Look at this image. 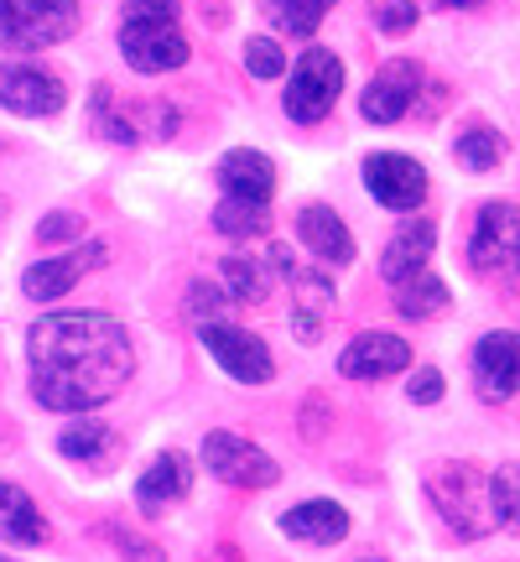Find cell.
Listing matches in <instances>:
<instances>
[{"instance_id":"obj_30","label":"cell","mask_w":520,"mask_h":562,"mask_svg":"<svg viewBox=\"0 0 520 562\" xmlns=\"http://www.w3.org/2000/svg\"><path fill=\"white\" fill-rule=\"evenodd\" d=\"M37 240L53 245V240H83V220L79 214H47V220L37 224Z\"/></svg>"},{"instance_id":"obj_14","label":"cell","mask_w":520,"mask_h":562,"mask_svg":"<svg viewBox=\"0 0 520 562\" xmlns=\"http://www.w3.org/2000/svg\"><path fill=\"white\" fill-rule=\"evenodd\" d=\"M474 385H479L484 402H510L516 396V334H484L474 349Z\"/></svg>"},{"instance_id":"obj_31","label":"cell","mask_w":520,"mask_h":562,"mask_svg":"<svg viewBox=\"0 0 520 562\" xmlns=\"http://www.w3.org/2000/svg\"><path fill=\"white\" fill-rule=\"evenodd\" d=\"M489 484H495V510H500V521L510 526L516 521V463H505L500 474H489Z\"/></svg>"},{"instance_id":"obj_11","label":"cell","mask_w":520,"mask_h":562,"mask_svg":"<svg viewBox=\"0 0 520 562\" xmlns=\"http://www.w3.org/2000/svg\"><path fill=\"white\" fill-rule=\"evenodd\" d=\"M468 261L474 271H500L516 266V203H484L479 224H474V240H468Z\"/></svg>"},{"instance_id":"obj_28","label":"cell","mask_w":520,"mask_h":562,"mask_svg":"<svg viewBox=\"0 0 520 562\" xmlns=\"http://www.w3.org/2000/svg\"><path fill=\"white\" fill-rule=\"evenodd\" d=\"M375 26L385 37H400L417 26V0H375Z\"/></svg>"},{"instance_id":"obj_1","label":"cell","mask_w":520,"mask_h":562,"mask_svg":"<svg viewBox=\"0 0 520 562\" xmlns=\"http://www.w3.org/2000/svg\"><path fill=\"white\" fill-rule=\"evenodd\" d=\"M32 396L47 412H94L136 375V349L104 313H47L32 323Z\"/></svg>"},{"instance_id":"obj_29","label":"cell","mask_w":520,"mask_h":562,"mask_svg":"<svg viewBox=\"0 0 520 562\" xmlns=\"http://www.w3.org/2000/svg\"><path fill=\"white\" fill-rule=\"evenodd\" d=\"M94 115H100V131L110 140H136V125L125 121V115H115V94H110V89H94Z\"/></svg>"},{"instance_id":"obj_26","label":"cell","mask_w":520,"mask_h":562,"mask_svg":"<svg viewBox=\"0 0 520 562\" xmlns=\"http://www.w3.org/2000/svg\"><path fill=\"white\" fill-rule=\"evenodd\" d=\"M453 151H459V161L468 167V172H489V167H500V157H505V136L479 125V131H468Z\"/></svg>"},{"instance_id":"obj_12","label":"cell","mask_w":520,"mask_h":562,"mask_svg":"<svg viewBox=\"0 0 520 562\" xmlns=\"http://www.w3.org/2000/svg\"><path fill=\"white\" fill-rule=\"evenodd\" d=\"M406 364H411V344L396 334H360L339 355V370L349 381H385V375H400Z\"/></svg>"},{"instance_id":"obj_32","label":"cell","mask_w":520,"mask_h":562,"mask_svg":"<svg viewBox=\"0 0 520 562\" xmlns=\"http://www.w3.org/2000/svg\"><path fill=\"white\" fill-rule=\"evenodd\" d=\"M188 302H193L188 313H193L199 323H208V318H219V313H224V292H219V286H203V281L188 292Z\"/></svg>"},{"instance_id":"obj_18","label":"cell","mask_w":520,"mask_h":562,"mask_svg":"<svg viewBox=\"0 0 520 562\" xmlns=\"http://www.w3.org/2000/svg\"><path fill=\"white\" fill-rule=\"evenodd\" d=\"M193 490V459L188 453H157V459L146 463V474H140V484H136V501L146 505V510H161V505H172V501H182Z\"/></svg>"},{"instance_id":"obj_5","label":"cell","mask_w":520,"mask_h":562,"mask_svg":"<svg viewBox=\"0 0 520 562\" xmlns=\"http://www.w3.org/2000/svg\"><path fill=\"white\" fill-rule=\"evenodd\" d=\"M343 89V63L328 53V47H313L302 53L297 68H292V83H286V115L297 125H318L334 115V100Z\"/></svg>"},{"instance_id":"obj_33","label":"cell","mask_w":520,"mask_h":562,"mask_svg":"<svg viewBox=\"0 0 520 562\" xmlns=\"http://www.w3.org/2000/svg\"><path fill=\"white\" fill-rule=\"evenodd\" d=\"M406 396H411L417 406L442 402V375H438V370H417V375L406 381Z\"/></svg>"},{"instance_id":"obj_27","label":"cell","mask_w":520,"mask_h":562,"mask_svg":"<svg viewBox=\"0 0 520 562\" xmlns=\"http://www.w3.org/2000/svg\"><path fill=\"white\" fill-rule=\"evenodd\" d=\"M245 68H250L256 79H281V74H286V53H281V42L250 37L245 42Z\"/></svg>"},{"instance_id":"obj_23","label":"cell","mask_w":520,"mask_h":562,"mask_svg":"<svg viewBox=\"0 0 520 562\" xmlns=\"http://www.w3.org/2000/svg\"><path fill=\"white\" fill-rule=\"evenodd\" d=\"M334 5L339 0H265V16L276 21L281 32H292V37H313Z\"/></svg>"},{"instance_id":"obj_17","label":"cell","mask_w":520,"mask_h":562,"mask_svg":"<svg viewBox=\"0 0 520 562\" xmlns=\"http://www.w3.org/2000/svg\"><path fill=\"white\" fill-rule=\"evenodd\" d=\"M281 531L292 542H307V547H334L349 537V510L334 501H302L281 516Z\"/></svg>"},{"instance_id":"obj_13","label":"cell","mask_w":520,"mask_h":562,"mask_svg":"<svg viewBox=\"0 0 520 562\" xmlns=\"http://www.w3.org/2000/svg\"><path fill=\"white\" fill-rule=\"evenodd\" d=\"M104 261V245H79V250H68V256H53V261H37L26 266V277H21V292L32 302H58L63 292H74V281L83 271H94Z\"/></svg>"},{"instance_id":"obj_6","label":"cell","mask_w":520,"mask_h":562,"mask_svg":"<svg viewBox=\"0 0 520 562\" xmlns=\"http://www.w3.org/2000/svg\"><path fill=\"white\" fill-rule=\"evenodd\" d=\"M203 463H208V474L224 484H235V490H271L281 480V469L271 453H260L256 442L235 438V432H208L203 438Z\"/></svg>"},{"instance_id":"obj_10","label":"cell","mask_w":520,"mask_h":562,"mask_svg":"<svg viewBox=\"0 0 520 562\" xmlns=\"http://www.w3.org/2000/svg\"><path fill=\"white\" fill-rule=\"evenodd\" d=\"M364 188L385 203V209H417L427 199V167L411 157H400V151H381V157L364 161Z\"/></svg>"},{"instance_id":"obj_19","label":"cell","mask_w":520,"mask_h":562,"mask_svg":"<svg viewBox=\"0 0 520 562\" xmlns=\"http://www.w3.org/2000/svg\"><path fill=\"white\" fill-rule=\"evenodd\" d=\"M0 542L5 547H42L47 542V521H42L37 501L21 484L0 480Z\"/></svg>"},{"instance_id":"obj_34","label":"cell","mask_w":520,"mask_h":562,"mask_svg":"<svg viewBox=\"0 0 520 562\" xmlns=\"http://www.w3.org/2000/svg\"><path fill=\"white\" fill-rule=\"evenodd\" d=\"M442 5H459V11H468V5H484V0H442Z\"/></svg>"},{"instance_id":"obj_2","label":"cell","mask_w":520,"mask_h":562,"mask_svg":"<svg viewBox=\"0 0 520 562\" xmlns=\"http://www.w3.org/2000/svg\"><path fill=\"white\" fill-rule=\"evenodd\" d=\"M121 53L136 74H172L188 63V42L178 32V0H125Z\"/></svg>"},{"instance_id":"obj_7","label":"cell","mask_w":520,"mask_h":562,"mask_svg":"<svg viewBox=\"0 0 520 562\" xmlns=\"http://www.w3.org/2000/svg\"><path fill=\"white\" fill-rule=\"evenodd\" d=\"M199 334H203V349H208V355H214V360H219L240 385H265L271 375H276V360H271V349H265L256 334L229 328V323H219V318L199 323Z\"/></svg>"},{"instance_id":"obj_8","label":"cell","mask_w":520,"mask_h":562,"mask_svg":"<svg viewBox=\"0 0 520 562\" xmlns=\"http://www.w3.org/2000/svg\"><path fill=\"white\" fill-rule=\"evenodd\" d=\"M63 100H68V89L47 68H37V63H0V104L11 115L42 121V115H58Z\"/></svg>"},{"instance_id":"obj_22","label":"cell","mask_w":520,"mask_h":562,"mask_svg":"<svg viewBox=\"0 0 520 562\" xmlns=\"http://www.w3.org/2000/svg\"><path fill=\"white\" fill-rule=\"evenodd\" d=\"M396 307L406 318H438L442 307H448V286L432 271H417V277H406L396 286Z\"/></svg>"},{"instance_id":"obj_4","label":"cell","mask_w":520,"mask_h":562,"mask_svg":"<svg viewBox=\"0 0 520 562\" xmlns=\"http://www.w3.org/2000/svg\"><path fill=\"white\" fill-rule=\"evenodd\" d=\"M79 32L74 0H0V47L5 53H42Z\"/></svg>"},{"instance_id":"obj_24","label":"cell","mask_w":520,"mask_h":562,"mask_svg":"<svg viewBox=\"0 0 520 562\" xmlns=\"http://www.w3.org/2000/svg\"><path fill=\"white\" fill-rule=\"evenodd\" d=\"M214 224H219V235H229V240H250V235H265V229H271V214H265V203L224 199L219 209H214Z\"/></svg>"},{"instance_id":"obj_25","label":"cell","mask_w":520,"mask_h":562,"mask_svg":"<svg viewBox=\"0 0 520 562\" xmlns=\"http://www.w3.org/2000/svg\"><path fill=\"white\" fill-rule=\"evenodd\" d=\"M219 271H224V286H229V297L235 302H265V292H271V277H265V266L260 261L229 256V261H219Z\"/></svg>"},{"instance_id":"obj_3","label":"cell","mask_w":520,"mask_h":562,"mask_svg":"<svg viewBox=\"0 0 520 562\" xmlns=\"http://www.w3.org/2000/svg\"><path fill=\"white\" fill-rule=\"evenodd\" d=\"M432 501H438L442 521L453 526L459 537H484L489 526H500V510H495V484L484 469L474 463H442L438 474L427 480Z\"/></svg>"},{"instance_id":"obj_21","label":"cell","mask_w":520,"mask_h":562,"mask_svg":"<svg viewBox=\"0 0 520 562\" xmlns=\"http://www.w3.org/2000/svg\"><path fill=\"white\" fill-rule=\"evenodd\" d=\"M58 453L63 459H74V463H110V453H115V432L94 417L68 422L63 438H58Z\"/></svg>"},{"instance_id":"obj_20","label":"cell","mask_w":520,"mask_h":562,"mask_svg":"<svg viewBox=\"0 0 520 562\" xmlns=\"http://www.w3.org/2000/svg\"><path fill=\"white\" fill-rule=\"evenodd\" d=\"M432 245H438V229L432 224H406L396 240L385 245L381 256V277L391 281V286H400L406 277H417V271H427V261H432Z\"/></svg>"},{"instance_id":"obj_9","label":"cell","mask_w":520,"mask_h":562,"mask_svg":"<svg viewBox=\"0 0 520 562\" xmlns=\"http://www.w3.org/2000/svg\"><path fill=\"white\" fill-rule=\"evenodd\" d=\"M417 89H421V68L417 58H391L375 74V79L364 83V121H375V125H396L406 110H411V100H417Z\"/></svg>"},{"instance_id":"obj_15","label":"cell","mask_w":520,"mask_h":562,"mask_svg":"<svg viewBox=\"0 0 520 562\" xmlns=\"http://www.w3.org/2000/svg\"><path fill=\"white\" fill-rule=\"evenodd\" d=\"M219 188H224V199L265 203L271 193H276V167H271V157H265V151L235 146V151L219 161Z\"/></svg>"},{"instance_id":"obj_16","label":"cell","mask_w":520,"mask_h":562,"mask_svg":"<svg viewBox=\"0 0 520 562\" xmlns=\"http://www.w3.org/2000/svg\"><path fill=\"white\" fill-rule=\"evenodd\" d=\"M297 235H302V245L318 256V261H328V266H349L354 261V235H349V224L328 209V203H307L297 214Z\"/></svg>"}]
</instances>
